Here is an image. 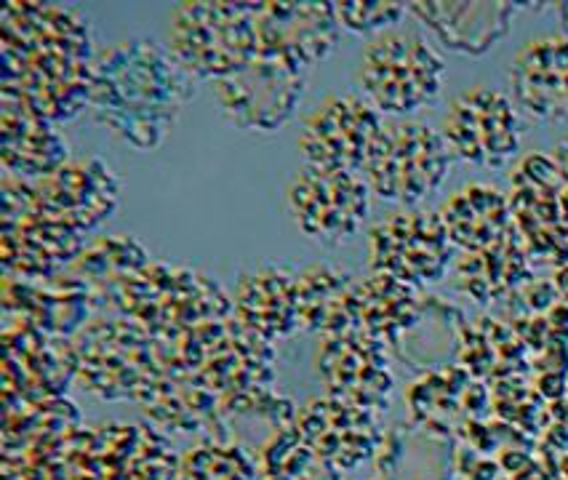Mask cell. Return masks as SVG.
Segmentation results:
<instances>
[{"label":"cell","instance_id":"obj_1","mask_svg":"<svg viewBox=\"0 0 568 480\" xmlns=\"http://www.w3.org/2000/svg\"><path fill=\"white\" fill-rule=\"evenodd\" d=\"M193 78L155 41H125L104 49L91 64L89 108L97 123L139 150L166 142Z\"/></svg>","mask_w":568,"mask_h":480},{"label":"cell","instance_id":"obj_2","mask_svg":"<svg viewBox=\"0 0 568 480\" xmlns=\"http://www.w3.org/2000/svg\"><path fill=\"white\" fill-rule=\"evenodd\" d=\"M166 49L193 81L222 83L260 51L254 3H182L169 17Z\"/></svg>","mask_w":568,"mask_h":480},{"label":"cell","instance_id":"obj_3","mask_svg":"<svg viewBox=\"0 0 568 480\" xmlns=\"http://www.w3.org/2000/svg\"><path fill=\"white\" fill-rule=\"evenodd\" d=\"M444 57L422 35L389 30L372 38L361 51V94L382 115L406 118L430 108L444 91Z\"/></svg>","mask_w":568,"mask_h":480},{"label":"cell","instance_id":"obj_4","mask_svg":"<svg viewBox=\"0 0 568 480\" xmlns=\"http://www.w3.org/2000/svg\"><path fill=\"white\" fill-rule=\"evenodd\" d=\"M454 155L440 131L419 121L385 123L366 157L363 176L376 198L416 206L452 174Z\"/></svg>","mask_w":568,"mask_h":480},{"label":"cell","instance_id":"obj_5","mask_svg":"<svg viewBox=\"0 0 568 480\" xmlns=\"http://www.w3.org/2000/svg\"><path fill=\"white\" fill-rule=\"evenodd\" d=\"M372 195L358 171L302 166L286 187V208L302 235L336 246L361 233Z\"/></svg>","mask_w":568,"mask_h":480},{"label":"cell","instance_id":"obj_6","mask_svg":"<svg viewBox=\"0 0 568 480\" xmlns=\"http://www.w3.org/2000/svg\"><path fill=\"white\" fill-rule=\"evenodd\" d=\"M214 89L220 110L233 126L270 134L294 118L307 89V68L256 51L251 64Z\"/></svg>","mask_w":568,"mask_h":480},{"label":"cell","instance_id":"obj_7","mask_svg":"<svg viewBox=\"0 0 568 480\" xmlns=\"http://www.w3.org/2000/svg\"><path fill=\"white\" fill-rule=\"evenodd\" d=\"M440 134L454 157L480 168H505L524 142V113L497 89L475 85L448 104Z\"/></svg>","mask_w":568,"mask_h":480},{"label":"cell","instance_id":"obj_8","mask_svg":"<svg viewBox=\"0 0 568 480\" xmlns=\"http://www.w3.org/2000/svg\"><path fill=\"white\" fill-rule=\"evenodd\" d=\"M382 126V113L363 94H332L302 121L296 147L305 166L363 174Z\"/></svg>","mask_w":568,"mask_h":480},{"label":"cell","instance_id":"obj_9","mask_svg":"<svg viewBox=\"0 0 568 480\" xmlns=\"http://www.w3.org/2000/svg\"><path fill=\"white\" fill-rule=\"evenodd\" d=\"M452 259V238L433 212H398L368 235V262L393 278L430 283L446 273Z\"/></svg>","mask_w":568,"mask_h":480},{"label":"cell","instance_id":"obj_10","mask_svg":"<svg viewBox=\"0 0 568 480\" xmlns=\"http://www.w3.org/2000/svg\"><path fill=\"white\" fill-rule=\"evenodd\" d=\"M256 6V3H254ZM342 24L334 3H260L256 6V38L260 51L313 68L332 57L339 43Z\"/></svg>","mask_w":568,"mask_h":480},{"label":"cell","instance_id":"obj_11","mask_svg":"<svg viewBox=\"0 0 568 480\" xmlns=\"http://www.w3.org/2000/svg\"><path fill=\"white\" fill-rule=\"evenodd\" d=\"M510 100L541 123L568 121V35L552 32L528 41L507 72Z\"/></svg>","mask_w":568,"mask_h":480},{"label":"cell","instance_id":"obj_12","mask_svg":"<svg viewBox=\"0 0 568 480\" xmlns=\"http://www.w3.org/2000/svg\"><path fill=\"white\" fill-rule=\"evenodd\" d=\"M518 3L475 0V3H408V11L438 38L440 45L462 57H484L510 32Z\"/></svg>","mask_w":568,"mask_h":480},{"label":"cell","instance_id":"obj_13","mask_svg":"<svg viewBox=\"0 0 568 480\" xmlns=\"http://www.w3.org/2000/svg\"><path fill=\"white\" fill-rule=\"evenodd\" d=\"M440 219L452 243L465 248H486L505 233L507 206L497 190L475 184L446 203Z\"/></svg>","mask_w":568,"mask_h":480},{"label":"cell","instance_id":"obj_14","mask_svg":"<svg viewBox=\"0 0 568 480\" xmlns=\"http://www.w3.org/2000/svg\"><path fill=\"white\" fill-rule=\"evenodd\" d=\"M406 3H334L336 19H339L342 30L355 32V35H382V32H389L395 24L406 17Z\"/></svg>","mask_w":568,"mask_h":480},{"label":"cell","instance_id":"obj_15","mask_svg":"<svg viewBox=\"0 0 568 480\" xmlns=\"http://www.w3.org/2000/svg\"><path fill=\"white\" fill-rule=\"evenodd\" d=\"M558 9H560V28H564V35H568V3H560L558 6Z\"/></svg>","mask_w":568,"mask_h":480}]
</instances>
